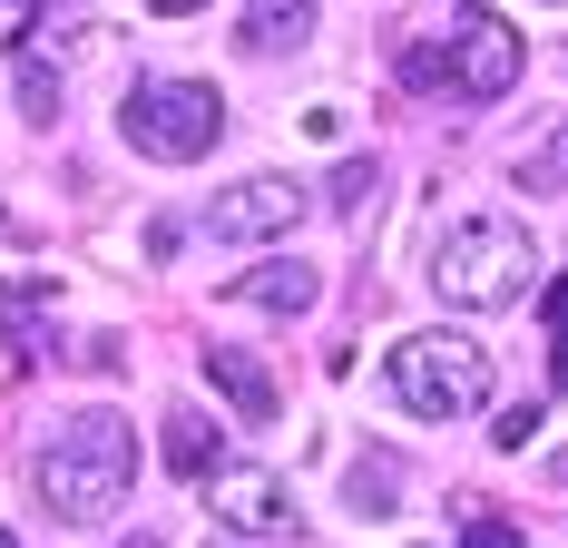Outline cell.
<instances>
[{
    "instance_id": "cell-22",
    "label": "cell",
    "mask_w": 568,
    "mask_h": 548,
    "mask_svg": "<svg viewBox=\"0 0 568 548\" xmlns=\"http://www.w3.org/2000/svg\"><path fill=\"white\" fill-rule=\"evenodd\" d=\"M138 548H148V539H138Z\"/></svg>"
},
{
    "instance_id": "cell-7",
    "label": "cell",
    "mask_w": 568,
    "mask_h": 548,
    "mask_svg": "<svg viewBox=\"0 0 568 548\" xmlns=\"http://www.w3.org/2000/svg\"><path fill=\"white\" fill-rule=\"evenodd\" d=\"M206 509H216V529H235V539H284L294 529V499H284L275 470H216L206 480Z\"/></svg>"
},
{
    "instance_id": "cell-19",
    "label": "cell",
    "mask_w": 568,
    "mask_h": 548,
    "mask_svg": "<svg viewBox=\"0 0 568 548\" xmlns=\"http://www.w3.org/2000/svg\"><path fill=\"white\" fill-rule=\"evenodd\" d=\"M549 324L568 333V274H559V284H549Z\"/></svg>"
},
{
    "instance_id": "cell-10",
    "label": "cell",
    "mask_w": 568,
    "mask_h": 548,
    "mask_svg": "<svg viewBox=\"0 0 568 548\" xmlns=\"http://www.w3.org/2000/svg\"><path fill=\"white\" fill-rule=\"evenodd\" d=\"M255 59H275V50H304L314 40V0H245V30H235Z\"/></svg>"
},
{
    "instance_id": "cell-3",
    "label": "cell",
    "mask_w": 568,
    "mask_h": 548,
    "mask_svg": "<svg viewBox=\"0 0 568 548\" xmlns=\"http://www.w3.org/2000/svg\"><path fill=\"white\" fill-rule=\"evenodd\" d=\"M422 284H432L442 304H460V314H500V304H519V294L539 284V245H529L519 216H460V225L432 235Z\"/></svg>"
},
{
    "instance_id": "cell-1",
    "label": "cell",
    "mask_w": 568,
    "mask_h": 548,
    "mask_svg": "<svg viewBox=\"0 0 568 548\" xmlns=\"http://www.w3.org/2000/svg\"><path fill=\"white\" fill-rule=\"evenodd\" d=\"M519 69H529V50H519V30L490 10V0H452L432 30L402 40V89H422V99H460V109L510 99Z\"/></svg>"
},
{
    "instance_id": "cell-5",
    "label": "cell",
    "mask_w": 568,
    "mask_h": 548,
    "mask_svg": "<svg viewBox=\"0 0 568 548\" xmlns=\"http://www.w3.org/2000/svg\"><path fill=\"white\" fill-rule=\"evenodd\" d=\"M393 402L422 422H470L490 412V353L470 333H402L393 343Z\"/></svg>"
},
{
    "instance_id": "cell-4",
    "label": "cell",
    "mask_w": 568,
    "mask_h": 548,
    "mask_svg": "<svg viewBox=\"0 0 568 548\" xmlns=\"http://www.w3.org/2000/svg\"><path fill=\"white\" fill-rule=\"evenodd\" d=\"M118 138L158 166H196L226 138V99H216V79H138L118 99Z\"/></svg>"
},
{
    "instance_id": "cell-14",
    "label": "cell",
    "mask_w": 568,
    "mask_h": 548,
    "mask_svg": "<svg viewBox=\"0 0 568 548\" xmlns=\"http://www.w3.org/2000/svg\"><path fill=\"white\" fill-rule=\"evenodd\" d=\"M373 186H383V158H343V166H334V206H343V216H363V206H373Z\"/></svg>"
},
{
    "instance_id": "cell-21",
    "label": "cell",
    "mask_w": 568,
    "mask_h": 548,
    "mask_svg": "<svg viewBox=\"0 0 568 548\" xmlns=\"http://www.w3.org/2000/svg\"><path fill=\"white\" fill-rule=\"evenodd\" d=\"M0 548H20V539H10V529H0Z\"/></svg>"
},
{
    "instance_id": "cell-2",
    "label": "cell",
    "mask_w": 568,
    "mask_h": 548,
    "mask_svg": "<svg viewBox=\"0 0 568 548\" xmlns=\"http://www.w3.org/2000/svg\"><path fill=\"white\" fill-rule=\"evenodd\" d=\"M30 480H40V509L50 519H118L128 509V480H138V432L118 422V412H69L50 440H40V460H30Z\"/></svg>"
},
{
    "instance_id": "cell-13",
    "label": "cell",
    "mask_w": 568,
    "mask_h": 548,
    "mask_svg": "<svg viewBox=\"0 0 568 548\" xmlns=\"http://www.w3.org/2000/svg\"><path fill=\"white\" fill-rule=\"evenodd\" d=\"M20 109L40 118V128H50V118H59V69H50V59H40V50H20Z\"/></svg>"
},
{
    "instance_id": "cell-9",
    "label": "cell",
    "mask_w": 568,
    "mask_h": 548,
    "mask_svg": "<svg viewBox=\"0 0 568 548\" xmlns=\"http://www.w3.org/2000/svg\"><path fill=\"white\" fill-rule=\"evenodd\" d=\"M206 383L226 392L235 412H245V422H275V373H265V363H255V353H235V343H206Z\"/></svg>"
},
{
    "instance_id": "cell-17",
    "label": "cell",
    "mask_w": 568,
    "mask_h": 548,
    "mask_svg": "<svg viewBox=\"0 0 568 548\" xmlns=\"http://www.w3.org/2000/svg\"><path fill=\"white\" fill-rule=\"evenodd\" d=\"M79 363H89V373H118V363H128V343H118V333H99V343H79Z\"/></svg>"
},
{
    "instance_id": "cell-15",
    "label": "cell",
    "mask_w": 568,
    "mask_h": 548,
    "mask_svg": "<svg viewBox=\"0 0 568 548\" xmlns=\"http://www.w3.org/2000/svg\"><path fill=\"white\" fill-rule=\"evenodd\" d=\"M460 548H519V529L490 509V499H470V509H460Z\"/></svg>"
},
{
    "instance_id": "cell-20",
    "label": "cell",
    "mask_w": 568,
    "mask_h": 548,
    "mask_svg": "<svg viewBox=\"0 0 568 548\" xmlns=\"http://www.w3.org/2000/svg\"><path fill=\"white\" fill-rule=\"evenodd\" d=\"M549 373H559V392H568V333H559V343H549Z\"/></svg>"
},
{
    "instance_id": "cell-16",
    "label": "cell",
    "mask_w": 568,
    "mask_h": 548,
    "mask_svg": "<svg viewBox=\"0 0 568 548\" xmlns=\"http://www.w3.org/2000/svg\"><path fill=\"white\" fill-rule=\"evenodd\" d=\"M500 450H529V440H539V402H510V412H500Z\"/></svg>"
},
{
    "instance_id": "cell-12",
    "label": "cell",
    "mask_w": 568,
    "mask_h": 548,
    "mask_svg": "<svg viewBox=\"0 0 568 548\" xmlns=\"http://www.w3.org/2000/svg\"><path fill=\"white\" fill-rule=\"evenodd\" d=\"M343 490H353V509H363V519H402V460H393V450H363Z\"/></svg>"
},
{
    "instance_id": "cell-8",
    "label": "cell",
    "mask_w": 568,
    "mask_h": 548,
    "mask_svg": "<svg viewBox=\"0 0 568 548\" xmlns=\"http://www.w3.org/2000/svg\"><path fill=\"white\" fill-rule=\"evenodd\" d=\"M235 294H245L255 314H314V294H324V284H314L304 255H265L255 274H235Z\"/></svg>"
},
{
    "instance_id": "cell-18",
    "label": "cell",
    "mask_w": 568,
    "mask_h": 548,
    "mask_svg": "<svg viewBox=\"0 0 568 548\" xmlns=\"http://www.w3.org/2000/svg\"><path fill=\"white\" fill-rule=\"evenodd\" d=\"M138 10H158V20H186V10H206V0H138Z\"/></svg>"
},
{
    "instance_id": "cell-6",
    "label": "cell",
    "mask_w": 568,
    "mask_h": 548,
    "mask_svg": "<svg viewBox=\"0 0 568 548\" xmlns=\"http://www.w3.org/2000/svg\"><path fill=\"white\" fill-rule=\"evenodd\" d=\"M304 206H314V196H304L294 176H235L226 196L206 206V235H216V245H284V235L304 225Z\"/></svg>"
},
{
    "instance_id": "cell-11",
    "label": "cell",
    "mask_w": 568,
    "mask_h": 548,
    "mask_svg": "<svg viewBox=\"0 0 568 548\" xmlns=\"http://www.w3.org/2000/svg\"><path fill=\"white\" fill-rule=\"evenodd\" d=\"M168 470H176V480H216V470H226V440H216V422L168 412Z\"/></svg>"
}]
</instances>
